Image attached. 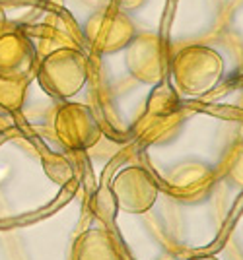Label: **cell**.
Instances as JSON below:
<instances>
[{
	"label": "cell",
	"instance_id": "obj_5",
	"mask_svg": "<svg viewBox=\"0 0 243 260\" xmlns=\"http://www.w3.org/2000/svg\"><path fill=\"white\" fill-rule=\"evenodd\" d=\"M136 25L129 14L111 6L96 10L82 25L84 41L98 54L121 53L136 37Z\"/></svg>",
	"mask_w": 243,
	"mask_h": 260
},
{
	"label": "cell",
	"instance_id": "obj_13",
	"mask_svg": "<svg viewBox=\"0 0 243 260\" xmlns=\"http://www.w3.org/2000/svg\"><path fill=\"white\" fill-rule=\"evenodd\" d=\"M218 173L230 184L237 186V188H243V142L233 144L232 148L228 150V153L222 159Z\"/></svg>",
	"mask_w": 243,
	"mask_h": 260
},
{
	"label": "cell",
	"instance_id": "obj_6",
	"mask_svg": "<svg viewBox=\"0 0 243 260\" xmlns=\"http://www.w3.org/2000/svg\"><path fill=\"white\" fill-rule=\"evenodd\" d=\"M53 132L58 144L70 152H86L103 136V126L92 107L76 101H67L56 109Z\"/></svg>",
	"mask_w": 243,
	"mask_h": 260
},
{
	"label": "cell",
	"instance_id": "obj_16",
	"mask_svg": "<svg viewBox=\"0 0 243 260\" xmlns=\"http://www.w3.org/2000/svg\"><path fill=\"white\" fill-rule=\"evenodd\" d=\"M187 260H220V258L214 256V254H197V256H191Z\"/></svg>",
	"mask_w": 243,
	"mask_h": 260
},
{
	"label": "cell",
	"instance_id": "obj_7",
	"mask_svg": "<svg viewBox=\"0 0 243 260\" xmlns=\"http://www.w3.org/2000/svg\"><path fill=\"white\" fill-rule=\"evenodd\" d=\"M111 194L121 212L138 216L152 210L160 196V186L146 167L129 165L115 175L111 183Z\"/></svg>",
	"mask_w": 243,
	"mask_h": 260
},
{
	"label": "cell",
	"instance_id": "obj_8",
	"mask_svg": "<svg viewBox=\"0 0 243 260\" xmlns=\"http://www.w3.org/2000/svg\"><path fill=\"white\" fill-rule=\"evenodd\" d=\"M39 66V53L29 35L18 27H8L0 37V78L32 82Z\"/></svg>",
	"mask_w": 243,
	"mask_h": 260
},
{
	"label": "cell",
	"instance_id": "obj_4",
	"mask_svg": "<svg viewBox=\"0 0 243 260\" xmlns=\"http://www.w3.org/2000/svg\"><path fill=\"white\" fill-rule=\"evenodd\" d=\"M169 43L158 33H136L125 49V66L129 74L146 86H160L166 82L171 66Z\"/></svg>",
	"mask_w": 243,
	"mask_h": 260
},
{
	"label": "cell",
	"instance_id": "obj_10",
	"mask_svg": "<svg viewBox=\"0 0 243 260\" xmlns=\"http://www.w3.org/2000/svg\"><path fill=\"white\" fill-rule=\"evenodd\" d=\"M35 37L39 43L37 53H43V56L56 49H67V47H78L82 43V29L76 27L74 20L65 12H51L45 16V20L35 29Z\"/></svg>",
	"mask_w": 243,
	"mask_h": 260
},
{
	"label": "cell",
	"instance_id": "obj_12",
	"mask_svg": "<svg viewBox=\"0 0 243 260\" xmlns=\"http://www.w3.org/2000/svg\"><path fill=\"white\" fill-rule=\"evenodd\" d=\"M27 91V82H14L0 78V113L2 117H12L22 111Z\"/></svg>",
	"mask_w": 243,
	"mask_h": 260
},
{
	"label": "cell",
	"instance_id": "obj_15",
	"mask_svg": "<svg viewBox=\"0 0 243 260\" xmlns=\"http://www.w3.org/2000/svg\"><path fill=\"white\" fill-rule=\"evenodd\" d=\"M10 25H8V16H6V10H4V6L0 4V37H2V33L6 31Z\"/></svg>",
	"mask_w": 243,
	"mask_h": 260
},
{
	"label": "cell",
	"instance_id": "obj_3",
	"mask_svg": "<svg viewBox=\"0 0 243 260\" xmlns=\"http://www.w3.org/2000/svg\"><path fill=\"white\" fill-rule=\"evenodd\" d=\"M181 122H183V107L179 93L173 89V86L164 82L160 86H154L133 130L140 144L160 146L175 136Z\"/></svg>",
	"mask_w": 243,
	"mask_h": 260
},
{
	"label": "cell",
	"instance_id": "obj_2",
	"mask_svg": "<svg viewBox=\"0 0 243 260\" xmlns=\"http://www.w3.org/2000/svg\"><path fill=\"white\" fill-rule=\"evenodd\" d=\"M89 78L88 56L78 47H67L47 53L39 60L35 80L47 95L60 101L76 98Z\"/></svg>",
	"mask_w": 243,
	"mask_h": 260
},
{
	"label": "cell",
	"instance_id": "obj_9",
	"mask_svg": "<svg viewBox=\"0 0 243 260\" xmlns=\"http://www.w3.org/2000/svg\"><path fill=\"white\" fill-rule=\"evenodd\" d=\"M218 179V171L204 161H181L169 169L166 177V188L169 196L179 202H200L208 198Z\"/></svg>",
	"mask_w": 243,
	"mask_h": 260
},
{
	"label": "cell",
	"instance_id": "obj_1",
	"mask_svg": "<svg viewBox=\"0 0 243 260\" xmlns=\"http://www.w3.org/2000/svg\"><path fill=\"white\" fill-rule=\"evenodd\" d=\"M226 72L224 58L206 45H187L171 56L169 74L173 89L183 98L206 95L218 86Z\"/></svg>",
	"mask_w": 243,
	"mask_h": 260
},
{
	"label": "cell",
	"instance_id": "obj_11",
	"mask_svg": "<svg viewBox=\"0 0 243 260\" xmlns=\"http://www.w3.org/2000/svg\"><path fill=\"white\" fill-rule=\"evenodd\" d=\"M72 260H123L115 241L105 229L84 231L72 245Z\"/></svg>",
	"mask_w": 243,
	"mask_h": 260
},
{
	"label": "cell",
	"instance_id": "obj_14",
	"mask_svg": "<svg viewBox=\"0 0 243 260\" xmlns=\"http://www.w3.org/2000/svg\"><path fill=\"white\" fill-rule=\"evenodd\" d=\"M103 2H105V6H111V8L121 10L125 14L138 10V8H142L144 4H146V0H103Z\"/></svg>",
	"mask_w": 243,
	"mask_h": 260
}]
</instances>
